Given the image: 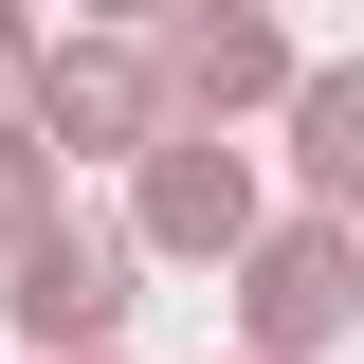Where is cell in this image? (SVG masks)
Masks as SVG:
<instances>
[{
	"label": "cell",
	"mask_w": 364,
	"mask_h": 364,
	"mask_svg": "<svg viewBox=\"0 0 364 364\" xmlns=\"http://www.w3.org/2000/svg\"><path fill=\"white\" fill-rule=\"evenodd\" d=\"M18 128H37V164H146L164 146V91H146V37H37L18 55Z\"/></svg>",
	"instance_id": "6da1fadb"
},
{
	"label": "cell",
	"mask_w": 364,
	"mask_h": 364,
	"mask_svg": "<svg viewBox=\"0 0 364 364\" xmlns=\"http://www.w3.org/2000/svg\"><path fill=\"white\" fill-rule=\"evenodd\" d=\"M346 310H364V237L346 219H255V237H237V364L346 346Z\"/></svg>",
	"instance_id": "7a4b0ae2"
},
{
	"label": "cell",
	"mask_w": 364,
	"mask_h": 364,
	"mask_svg": "<svg viewBox=\"0 0 364 364\" xmlns=\"http://www.w3.org/2000/svg\"><path fill=\"white\" fill-rule=\"evenodd\" d=\"M128 237L109 219H55V237H18V255H0V328H18V346L37 364H91V346H128Z\"/></svg>",
	"instance_id": "3957f363"
},
{
	"label": "cell",
	"mask_w": 364,
	"mask_h": 364,
	"mask_svg": "<svg viewBox=\"0 0 364 364\" xmlns=\"http://www.w3.org/2000/svg\"><path fill=\"white\" fill-rule=\"evenodd\" d=\"M291 73H310V55L273 37L255 0H182L164 37H146V91H164V128H200V146H237V109H273Z\"/></svg>",
	"instance_id": "277c9868"
},
{
	"label": "cell",
	"mask_w": 364,
	"mask_h": 364,
	"mask_svg": "<svg viewBox=\"0 0 364 364\" xmlns=\"http://www.w3.org/2000/svg\"><path fill=\"white\" fill-rule=\"evenodd\" d=\"M255 219H273V200H255V146L164 128V146L128 164V219H109V237H128V255H200V273H237V237H255Z\"/></svg>",
	"instance_id": "5b68a950"
},
{
	"label": "cell",
	"mask_w": 364,
	"mask_h": 364,
	"mask_svg": "<svg viewBox=\"0 0 364 364\" xmlns=\"http://www.w3.org/2000/svg\"><path fill=\"white\" fill-rule=\"evenodd\" d=\"M273 109H291V182H310L291 219H346L364 237V73H291Z\"/></svg>",
	"instance_id": "8992f818"
},
{
	"label": "cell",
	"mask_w": 364,
	"mask_h": 364,
	"mask_svg": "<svg viewBox=\"0 0 364 364\" xmlns=\"http://www.w3.org/2000/svg\"><path fill=\"white\" fill-rule=\"evenodd\" d=\"M73 219V182L37 164V128H18V109H0V255H18V237H55Z\"/></svg>",
	"instance_id": "52a82bcc"
},
{
	"label": "cell",
	"mask_w": 364,
	"mask_h": 364,
	"mask_svg": "<svg viewBox=\"0 0 364 364\" xmlns=\"http://www.w3.org/2000/svg\"><path fill=\"white\" fill-rule=\"evenodd\" d=\"M91 364H128V346H91Z\"/></svg>",
	"instance_id": "ba28073f"
}]
</instances>
